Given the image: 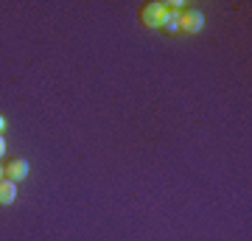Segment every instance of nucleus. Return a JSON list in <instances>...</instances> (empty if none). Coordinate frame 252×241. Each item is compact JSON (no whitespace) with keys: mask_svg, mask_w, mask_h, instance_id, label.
<instances>
[{"mask_svg":"<svg viewBox=\"0 0 252 241\" xmlns=\"http://www.w3.org/2000/svg\"><path fill=\"white\" fill-rule=\"evenodd\" d=\"M6 129H9V121H6V115H0V135L6 132Z\"/></svg>","mask_w":252,"mask_h":241,"instance_id":"7","label":"nucleus"},{"mask_svg":"<svg viewBox=\"0 0 252 241\" xmlns=\"http://www.w3.org/2000/svg\"><path fill=\"white\" fill-rule=\"evenodd\" d=\"M3 157H6V138L0 135V160H3Z\"/></svg>","mask_w":252,"mask_h":241,"instance_id":"6","label":"nucleus"},{"mask_svg":"<svg viewBox=\"0 0 252 241\" xmlns=\"http://www.w3.org/2000/svg\"><path fill=\"white\" fill-rule=\"evenodd\" d=\"M162 31H168V34H180V14L168 11V17H165V23H162Z\"/></svg>","mask_w":252,"mask_h":241,"instance_id":"5","label":"nucleus"},{"mask_svg":"<svg viewBox=\"0 0 252 241\" xmlns=\"http://www.w3.org/2000/svg\"><path fill=\"white\" fill-rule=\"evenodd\" d=\"M6 177V169H3V163H0V179Z\"/></svg>","mask_w":252,"mask_h":241,"instance_id":"8","label":"nucleus"},{"mask_svg":"<svg viewBox=\"0 0 252 241\" xmlns=\"http://www.w3.org/2000/svg\"><path fill=\"white\" fill-rule=\"evenodd\" d=\"M165 17H168V9H165V3H146L143 11H140V23H143L146 28H162V23H165Z\"/></svg>","mask_w":252,"mask_h":241,"instance_id":"1","label":"nucleus"},{"mask_svg":"<svg viewBox=\"0 0 252 241\" xmlns=\"http://www.w3.org/2000/svg\"><path fill=\"white\" fill-rule=\"evenodd\" d=\"M17 199V182H11L9 177H3L0 179V205L6 207V205H11Z\"/></svg>","mask_w":252,"mask_h":241,"instance_id":"4","label":"nucleus"},{"mask_svg":"<svg viewBox=\"0 0 252 241\" xmlns=\"http://www.w3.org/2000/svg\"><path fill=\"white\" fill-rule=\"evenodd\" d=\"M3 169H6V177H9L11 182H23V179L28 177L31 166H28L26 157H11L9 163H3Z\"/></svg>","mask_w":252,"mask_h":241,"instance_id":"3","label":"nucleus"},{"mask_svg":"<svg viewBox=\"0 0 252 241\" xmlns=\"http://www.w3.org/2000/svg\"><path fill=\"white\" fill-rule=\"evenodd\" d=\"M205 28V14L202 9H182L180 11V31L185 34H199Z\"/></svg>","mask_w":252,"mask_h":241,"instance_id":"2","label":"nucleus"}]
</instances>
